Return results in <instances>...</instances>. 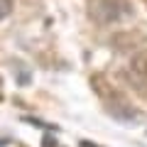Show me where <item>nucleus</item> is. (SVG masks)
<instances>
[{
  "instance_id": "nucleus-1",
  "label": "nucleus",
  "mask_w": 147,
  "mask_h": 147,
  "mask_svg": "<svg viewBox=\"0 0 147 147\" xmlns=\"http://www.w3.org/2000/svg\"><path fill=\"white\" fill-rule=\"evenodd\" d=\"M132 12L135 10L130 0H86V15L98 27H110L123 20H130Z\"/></svg>"
},
{
  "instance_id": "nucleus-2",
  "label": "nucleus",
  "mask_w": 147,
  "mask_h": 147,
  "mask_svg": "<svg viewBox=\"0 0 147 147\" xmlns=\"http://www.w3.org/2000/svg\"><path fill=\"white\" fill-rule=\"evenodd\" d=\"M98 96H100V103H103L105 113H108L110 118H115V120H120V123H135L137 118H140V113H137L135 105H132L120 91H115L113 86H108L105 81L98 88Z\"/></svg>"
},
{
  "instance_id": "nucleus-3",
  "label": "nucleus",
  "mask_w": 147,
  "mask_h": 147,
  "mask_svg": "<svg viewBox=\"0 0 147 147\" xmlns=\"http://www.w3.org/2000/svg\"><path fill=\"white\" fill-rule=\"evenodd\" d=\"M123 74H125L127 84H130L132 88H137L140 93L147 96V52L140 49V52L132 54L130 64H127V69Z\"/></svg>"
},
{
  "instance_id": "nucleus-4",
  "label": "nucleus",
  "mask_w": 147,
  "mask_h": 147,
  "mask_svg": "<svg viewBox=\"0 0 147 147\" xmlns=\"http://www.w3.org/2000/svg\"><path fill=\"white\" fill-rule=\"evenodd\" d=\"M110 44H113L120 54L140 52L142 44H145V34H140V32H118V34L110 39Z\"/></svg>"
},
{
  "instance_id": "nucleus-5",
  "label": "nucleus",
  "mask_w": 147,
  "mask_h": 147,
  "mask_svg": "<svg viewBox=\"0 0 147 147\" xmlns=\"http://www.w3.org/2000/svg\"><path fill=\"white\" fill-rule=\"evenodd\" d=\"M15 10V3L12 0H0V20H7Z\"/></svg>"
},
{
  "instance_id": "nucleus-6",
  "label": "nucleus",
  "mask_w": 147,
  "mask_h": 147,
  "mask_svg": "<svg viewBox=\"0 0 147 147\" xmlns=\"http://www.w3.org/2000/svg\"><path fill=\"white\" fill-rule=\"evenodd\" d=\"M81 147H98V145H93V142H88V140H81Z\"/></svg>"
}]
</instances>
